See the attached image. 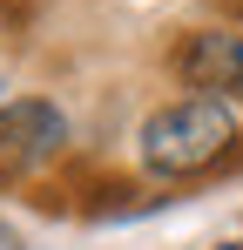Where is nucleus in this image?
<instances>
[{"mask_svg":"<svg viewBox=\"0 0 243 250\" xmlns=\"http://www.w3.org/2000/svg\"><path fill=\"white\" fill-rule=\"evenodd\" d=\"M237 149H243V122L216 95H176L149 108L135 128V169L156 183H202L223 163H237Z\"/></svg>","mask_w":243,"mask_h":250,"instance_id":"nucleus-1","label":"nucleus"},{"mask_svg":"<svg viewBox=\"0 0 243 250\" xmlns=\"http://www.w3.org/2000/svg\"><path fill=\"white\" fill-rule=\"evenodd\" d=\"M169 68L189 95H216V102H243V21H209L189 27L169 47Z\"/></svg>","mask_w":243,"mask_h":250,"instance_id":"nucleus-2","label":"nucleus"},{"mask_svg":"<svg viewBox=\"0 0 243 250\" xmlns=\"http://www.w3.org/2000/svg\"><path fill=\"white\" fill-rule=\"evenodd\" d=\"M68 142H75V122L54 95H7L0 102V169L7 176L47 169Z\"/></svg>","mask_w":243,"mask_h":250,"instance_id":"nucleus-3","label":"nucleus"},{"mask_svg":"<svg viewBox=\"0 0 243 250\" xmlns=\"http://www.w3.org/2000/svg\"><path fill=\"white\" fill-rule=\"evenodd\" d=\"M209 250H243V237H223V244H209Z\"/></svg>","mask_w":243,"mask_h":250,"instance_id":"nucleus-4","label":"nucleus"},{"mask_svg":"<svg viewBox=\"0 0 243 250\" xmlns=\"http://www.w3.org/2000/svg\"><path fill=\"white\" fill-rule=\"evenodd\" d=\"M0 102H7V82H0Z\"/></svg>","mask_w":243,"mask_h":250,"instance_id":"nucleus-5","label":"nucleus"}]
</instances>
